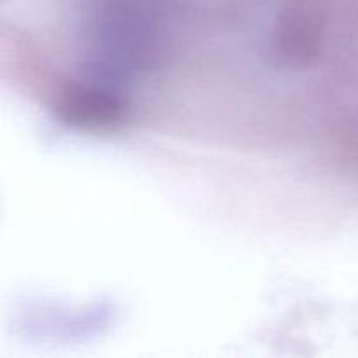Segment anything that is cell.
Listing matches in <instances>:
<instances>
[{
    "label": "cell",
    "instance_id": "cell-1",
    "mask_svg": "<svg viewBox=\"0 0 358 358\" xmlns=\"http://www.w3.org/2000/svg\"><path fill=\"white\" fill-rule=\"evenodd\" d=\"M187 14L180 0H91L80 28L83 72L121 87L157 72L173 55V21Z\"/></svg>",
    "mask_w": 358,
    "mask_h": 358
},
{
    "label": "cell",
    "instance_id": "cell-2",
    "mask_svg": "<svg viewBox=\"0 0 358 358\" xmlns=\"http://www.w3.org/2000/svg\"><path fill=\"white\" fill-rule=\"evenodd\" d=\"M358 49V0H282L271 31L280 65L306 69Z\"/></svg>",
    "mask_w": 358,
    "mask_h": 358
},
{
    "label": "cell",
    "instance_id": "cell-3",
    "mask_svg": "<svg viewBox=\"0 0 358 358\" xmlns=\"http://www.w3.org/2000/svg\"><path fill=\"white\" fill-rule=\"evenodd\" d=\"M51 110L66 128L87 133H105L121 128L129 115L124 87L83 72L56 84L51 93Z\"/></svg>",
    "mask_w": 358,
    "mask_h": 358
}]
</instances>
